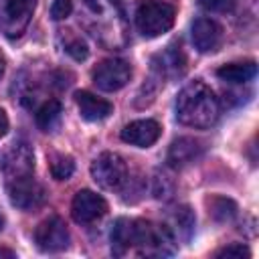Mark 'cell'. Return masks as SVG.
<instances>
[{"instance_id": "obj_1", "label": "cell", "mask_w": 259, "mask_h": 259, "mask_svg": "<svg viewBox=\"0 0 259 259\" xmlns=\"http://www.w3.org/2000/svg\"><path fill=\"white\" fill-rule=\"evenodd\" d=\"M176 237L166 225L140 219H117L111 227V253L115 257H166L176 251Z\"/></svg>"}, {"instance_id": "obj_2", "label": "cell", "mask_w": 259, "mask_h": 259, "mask_svg": "<svg viewBox=\"0 0 259 259\" xmlns=\"http://www.w3.org/2000/svg\"><path fill=\"white\" fill-rule=\"evenodd\" d=\"M219 99L202 81L188 83L176 97V119L188 127H210L219 119Z\"/></svg>"}, {"instance_id": "obj_3", "label": "cell", "mask_w": 259, "mask_h": 259, "mask_svg": "<svg viewBox=\"0 0 259 259\" xmlns=\"http://www.w3.org/2000/svg\"><path fill=\"white\" fill-rule=\"evenodd\" d=\"M85 6L95 20L91 26L93 36L99 38L105 47L123 45L125 18L119 0H85Z\"/></svg>"}, {"instance_id": "obj_4", "label": "cell", "mask_w": 259, "mask_h": 259, "mask_svg": "<svg viewBox=\"0 0 259 259\" xmlns=\"http://www.w3.org/2000/svg\"><path fill=\"white\" fill-rule=\"evenodd\" d=\"M174 6L162 0H146L136 10V26L146 38H156L168 32L174 24Z\"/></svg>"}, {"instance_id": "obj_5", "label": "cell", "mask_w": 259, "mask_h": 259, "mask_svg": "<svg viewBox=\"0 0 259 259\" xmlns=\"http://www.w3.org/2000/svg\"><path fill=\"white\" fill-rule=\"evenodd\" d=\"M91 178L105 190H119L127 182V164L115 152H103L91 162Z\"/></svg>"}, {"instance_id": "obj_6", "label": "cell", "mask_w": 259, "mask_h": 259, "mask_svg": "<svg viewBox=\"0 0 259 259\" xmlns=\"http://www.w3.org/2000/svg\"><path fill=\"white\" fill-rule=\"evenodd\" d=\"M34 170V154L26 142H12L0 154V172L8 182L32 176Z\"/></svg>"}, {"instance_id": "obj_7", "label": "cell", "mask_w": 259, "mask_h": 259, "mask_svg": "<svg viewBox=\"0 0 259 259\" xmlns=\"http://www.w3.org/2000/svg\"><path fill=\"white\" fill-rule=\"evenodd\" d=\"M36 0H0V32L8 38L20 36L34 14Z\"/></svg>"}, {"instance_id": "obj_8", "label": "cell", "mask_w": 259, "mask_h": 259, "mask_svg": "<svg viewBox=\"0 0 259 259\" xmlns=\"http://www.w3.org/2000/svg\"><path fill=\"white\" fill-rule=\"evenodd\" d=\"M34 241H36V247L45 253H57V251L67 249L69 247V231H67L65 221L57 214L45 219L34 231Z\"/></svg>"}, {"instance_id": "obj_9", "label": "cell", "mask_w": 259, "mask_h": 259, "mask_svg": "<svg viewBox=\"0 0 259 259\" xmlns=\"http://www.w3.org/2000/svg\"><path fill=\"white\" fill-rule=\"evenodd\" d=\"M132 79V67L121 59H105L93 69V83L101 91H117Z\"/></svg>"}, {"instance_id": "obj_10", "label": "cell", "mask_w": 259, "mask_h": 259, "mask_svg": "<svg viewBox=\"0 0 259 259\" xmlns=\"http://www.w3.org/2000/svg\"><path fill=\"white\" fill-rule=\"evenodd\" d=\"M6 188H8L10 202L16 208H20V210L38 208L42 204V200H45V190H42V186L32 176H26V178L8 182Z\"/></svg>"}, {"instance_id": "obj_11", "label": "cell", "mask_w": 259, "mask_h": 259, "mask_svg": "<svg viewBox=\"0 0 259 259\" xmlns=\"http://www.w3.org/2000/svg\"><path fill=\"white\" fill-rule=\"evenodd\" d=\"M107 212V202L101 194L93 190H79L71 202V214L77 223L89 225Z\"/></svg>"}, {"instance_id": "obj_12", "label": "cell", "mask_w": 259, "mask_h": 259, "mask_svg": "<svg viewBox=\"0 0 259 259\" xmlns=\"http://www.w3.org/2000/svg\"><path fill=\"white\" fill-rule=\"evenodd\" d=\"M190 34H192V42H194V49L200 51V53H212L221 47V40H223V28L219 22H214L212 18H206V16H200L192 22V28H190Z\"/></svg>"}, {"instance_id": "obj_13", "label": "cell", "mask_w": 259, "mask_h": 259, "mask_svg": "<svg viewBox=\"0 0 259 259\" xmlns=\"http://www.w3.org/2000/svg\"><path fill=\"white\" fill-rule=\"evenodd\" d=\"M162 134V127L158 121L154 119H136L132 123H127L123 130H121V140L132 144V146H138V148H150L152 144L158 142Z\"/></svg>"}, {"instance_id": "obj_14", "label": "cell", "mask_w": 259, "mask_h": 259, "mask_svg": "<svg viewBox=\"0 0 259 259\" xmlns=\"http://www.w3.org/2000/svg\"><path fill=\"white\" fill-rule=\"evenodd\" d=\"M202 156V144L194 138H178L170 144L168 164L172 168H184Z\"/></svg>"}, {"instance_id": "obj_15", "label": "cell", "mask_w": 259, "mask_h": 259, "mask_svg": "<svg viewBox=\"0 0 259 259\" xmlns=\"http://www.w3.org/2000/svg\"><path fill=\"white\" fill-rule=\"evenodd\" d=\"M75 101H77L81 117L87 121H101L113 113V105L109 101H105L89 91H79L75 95Z\"/></svg>"}, {"instance_id": "obj_16", "label": "cell", "mask_w": 259, "mask_h": 259, "mask_svg": "<svg viewBox=\"0 0 259 259\" xmlns=\"http://www.w3.org/2000/svg\"><path fill=\"white\" fill-rule=\"evenodd\" d=\"M257 75V65L253 61L245 63H229L217 69V77L227 83H247Z\"/></svg>"}, {"instance_id": "obj_17", "label": "cell", "mask_w": 259, "mask_h": 259, "mask_svg": "<svg viewBox=\"0 0 259 259\" xmlns=\"http://www.w3.org/2000/svg\"><path fill=\"white\" fill-rule=\"evenodd\" d=\"M61 121V103L57 99L45 101L36 111V125L42 132H53Z\"/></svg>"}, {"instance_id": "obj_18", "label": "cell", "mask_w": 259, "mask_h": 259, "mask_svg": "<svg viewBox=\"0 0 259 259\" xmlns=\"http://www.w3.org/2000/svg\"><path fill=\"white\" fill-rule=\"evenodd\" d=\"M170 219H172L174 231H176L180 237L188 239L190 233H192V229H194V214H192V210H190L188 206H176ZM174 231H172V235H174Z\"/></svg>"}, {"instance_id": "obj_19", "label": "cell", "mask_w": 259, "mask_h": 259, "mask_svg": "<svg viewBox=\"0 0 259 259\" xmlns=\"http://www.w3.org/2000/svg\"><path fill=\"white\" fill-rule=\"evenodd\" d=\"M208 214L214 219V221H231L235 214H237V204L225 196H214L208 200Z\"/></svg>"}, {"instance_id": "obj_20", "label": "cell", "mask_w": 259, "mask_h": 259, "mask_svg": "<svg viewBox=\"0 0 259 259\" xmlns=\"http://www.w3.org/2000/svg\"><path fill=\"white\" fill-rule=\"evenodd\" d=\"M75 170V162L71 156H65V154H57L53 156L51 160V174L55 180H67Z\"/></svg>"}, {"instance_id": "obj_21", "label": "cell", "mask_w": 259, "mask_h": 259, "mask_svg": "<svg viewBox=\"0 0 259 259\" xmlns=\"http://www.w3.org/2000/svg\"><path fill=\"white\" fill-rule=\"evenodd\" d=\"M249 255H251V251L243 243H231L217 251V257H227V259H247Z\"/></svg>"}, {"instance_id": "obj_22", "label": "cell", "mask_w": 259, "mask_h": 259, "mask_svg": "<svg viewBox=\"0 0 259 259\" xmlns=\"http://www.w3.org/2000/svg\"><path fill=\"white\" fill-rule=\"evenodd\" d=\"M67 53H69L75 61H85L87 55H89V49H87V45H85L81 38H71V40L67 42Z\"/></svg>"}, {"instance_id": "obj_23", "label": "cell", "mask_w": 259, "mask_h": 259, "mask_svg": "<svg viewBox=\"0 0 259 259\" xmlns=\"http://www.w3.org/2000/svg\"><path fill=\"white\" fill-rule=\"evenodd\" d=\"M73 12V0H55L51 6V16L55 20H63Z\"/></svg>"}, {"instance_id": "obj_24", "label": "cell", "mask_w": 259, "mask_h": 259, "mask_svg": "<svg viewBox=\"0 0 259 259\" xmlns=\"http://www.w3.org/2000/svg\"><path fill=\"white\" fill-rule=\"evenodd\" d=\"M198 4L208 12H229V10H233V0H198Z\"/></svg>"}, {"instance_id": "obj_25", "label": "cell", "mask_w": 259, "mask_h": 259, "mask_svg": "<svg viewBox=\"0 0 259 259\" xmlns=\"http://www.w3.org/2000/svg\"><path fill=\"white\" fill-rule=\"evenodd\" d=\"M8 132V115L4 113V109H0V138Z\"/></svg>"}, {"instance_id": "obj_26", "label": "cell", "mask_w": 259, "mask_h": 259, "mask_svg": "<svg viewBox=\"0 0 259 259\" xmlns=\"http://www.w3.org/2000/svg\"><path fill=\"white\" fill-rule=\"evenodd\" d=\"M0 257H16V253L12 249H6V247H0Z\"/></svg>"}, {"instance_id": "obj_27", "label": "cell", "mask_w": 259, "mask_h": 259, "mask_svg": "<svg viewBox=\"0 0 259 259\" xmlns=\"http://www.w3.org/2000/svg\"><path fill=\"white\" fill-rule=\"evenodd\" d=\"M4 69H6V59H4V55L0 53V77L4 75Z\"/></svg>"}, {"instance_id": "obj_28", "label": "cell", "mask_w": 259, "mask_h": 259, "mask_svg": "<svg viewBox=\"0 0 259 259\" xmlns=\"http://www.w3.org/2000/svg\"><path fill=\"white\" fill-rule=\"evenodd\" d=\"M2 227H4V217H2V212H0V231H2Z\"/></svg>"}]
</instances>
